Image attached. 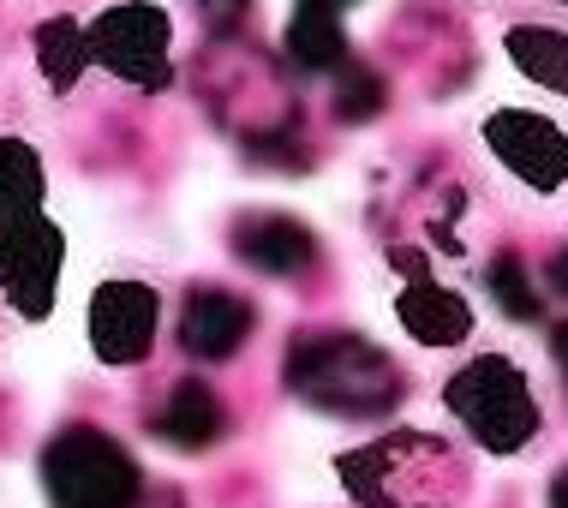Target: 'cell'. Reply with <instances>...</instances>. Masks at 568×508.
Returning a JSON list of instances; mask_svg holds the SVG:
<instances>
[{"label": "cell", "instance_id": "1", "mask_svg": "<svg viewBox=\"0 0 568 508\" xmlns=\"http://www.w3.org/2000/svg\"><path fill=\"white\" fill-rule=\"evenodd\" d=\"M443 402H449V413L485 443L490 455L527 449V443L539 437V425H545L527 377H520L509 359H497V353L460 365V372L449 377V389H443Z\"/></svg>", "mask_w": 568, "mask_h": 508}, {"label": "cell", "instance_id": "2", "mask_svg": "<svg viewBox=\"0 0 568 508\" xmlns=\"http://www.w3.org/2000/svg\"><path fill=\"white\" fill-rule=\"evenodd\" d=\"M174 24L150 0H114L84 24V67H102L132 90H162L174 67Z\"/></svg>", "mask_w": 568, "mask_h": 508}, {"label": "cell", "instance_id": "3", "mask_svg": "<svg viewBox=\"0 0 568 508\" xmlns=\"http://www.w3.org/2000/svg\"><path fill=\"white\" fill-rule=\"evenodd\" d=\"M67 275V234L49 222V210L0 222V305L19 323H42L60 299Z\"/></svg>", "mask_w": 568, "mask_h": 508}, {"label": "cell", "instance_id": "4", "mask_svg": "<svg viewBox=\"0 0 568 508\" xmlns=\"http://www.w3.org/2000/svg\"><path fill=\"white\" fill-rule=\"evenodd\" d=\"M300 383L312 402H324V407H342V413H383L395 402V365L383 359L377 347H365V342H317V347H305L300 359H294V372H287Z\"/></svg>", "mask_w": 568, "mask_h": 508}, {"label": "cell", "instance_id": "5", "mask_svg": "<svg viewBox=\"0 0 568 508\" xmlns=\"http://www.w3.org/2000/svg\"><path fill=\"white\" fill-rule=\"evenodd\" d=\"M84 329H90V353L102 365H138L150 359L162 335V294L150 282H102L90 294V312H84Z\"/></svg>", "mask_w": 568, "mask_h": 508}, {"label": "cell", "instance_id": "6", "mask_svg": "<svg viewBox=\"0 0 568 508\" xmlns=\"http://www.w3.org/2000/svg\"><path fill=\"white\" fill-rule=\"evenodd\" d=\"M485 150L532 192H557L568 180V132L527 108H497L485 120Z\"/></svg>", "mask_w": 568, "mask_h": 508}, {"label": "cell", "instance_id": "7", "mask_svg": "<svg viewBox=\"0 0 568 508\" xmlns=\"http://www.w3.org/2000/svg\"><path fill=\"white\" fill-rule=\"evenodd\" d=\"M395 317H402V329L413 335V342H425V347H455V342H467V335H473L467 299L449 294V287H437V282H413V287H402V299H395Z\"/></svg>", "mask_w": 568, "mask_h": 508}, {"label": "cell", "instance_id": "8", "mask_svg": "<svg viewBox=\"0 0 568 508\" xmlns=\"http://www.w3.org/2000/svg\"><path fill=\"white\" fill-rule=\"evenodd\" d=\"M509 60L520 79L557 90V96H568V30H550V24H515L509 30Z\"/></svg>", "mask_w": 568, "mask_h": 508}, {"label": "cell", "instance_id": "9", "mask_svg": "<svg viewBox=\"0 0 568 508\" xmlns=\"http://www.w3.org/2000/svg\"><path fill=\"white\" fill-rule=\"evenodd\" d=\"M49 197V167H42L37 144L24 138H0V222L12 215H37Z\"/></svg>", "mask_w": 568, "mask_h": 508}, {"label": "cell", "instance_id": "10", "mask_svg": "<svg viewBox=\"0 0 568 508\" xmlns=\"http://www.w3.org/2000/svg\"><path fill=\"white\" fill-rule=\"evenodd\" d=\"M30 49H37V72L54 96H67L84 79V24L79 19H42Z\"/></svg>", "mask_w": 568, "mask_h": 508}, {"label": "cell", "instance_id": "11", "mask_svg": "<svg viewBox=\"0 0 568 508\" xmlns=\"http://www.w3.org/2000/svg\"><path fill=\"white\" fill-rule=\"evenodd\" d=\"M287 42H294V54L305 67H329V60L347 54V37H342V19L329 12V0H305L294 12V30H287Z\"/></svg>", "mask_w": 568, "mask_h": 508}, {"label": "cell", "instance_id": "12", "mask_svg": "<svg viewBox=\"0 0 568 508\" xmlns=\"http://www.w3.org/2000/svg\"><path fill=\"white\" fill-rule=\"evenodd\" d=\"M245 335V305H234V299H222V294H204L186 312V342L197 347V353H227Z\"/></svg>", "mask_w": 568, "mask_h": 508}, {"label": "cell", "instance_id": "13", "mask_svg": "<svg viewBox=\"0 0 568 508\" xmlns=\"http://www.w3.org/2000/svg\"><path fill=\"white\" fill-rule=\"evenodd\" d=\"M245 252H252L264 270H300L305 257H312V234L294 227V222H257Z\"/></svg>", "mask_w": 568, "mask_h": 508}, {"label": "cell", "instance_id": "14", "mask_svg": "<svg viewBox=\"0 0 568 508\" xmlns=\"http://www.w3.org/2000/svg\"><path fill=\"white\" fill-rule=\"evenodd\" d=\"M490 287H497V299H503V312H509V317H532V312H539V294H532V282L520 275L515 257H497V264H490Z\"/></svg>", "mask_w": 568, "mask_h": 508}, {"label": "cell", "instance_id": "15", "mask_svg": "<svg viewBox=\"0 0 568 508\" xmlns=\"http://www.w3.org/2000/svg\"><path fill=\"white\" fill-rule=\"evenodd\" d=\"M168 430H174L180 443H210V430H216V407H210V395L186 383V395H180V413L168 419Z\"/></svg>", "mask_w": 568, "mask_h": 508}, {"label": "cell", "instance_id": "16", "mask_svg": "<svg viewBox=\"0 0 568 508\" xmlns=\"http://www.w3.org/2000/svg\"><path fill=\"white\" fill-rule=\"evenodd\" d=\"M377 102H383V84L372 79V72H342V102H335V114L342 120H372L377 114Z\"/></svg>", "mask_w": 568, "mask_h": 508}, {"label": "cell", "instance_id": "17", "mask_svg": "<svg viewBox=\"0 0 568 508\" xmlns=\"http://www.w3.org/2000/svg\"><path fill=\"white\" fill-rule=\"evenodd\" d=\"M550 287H557V294H568V252L557 257V264H550Z\"/></svg>", "mask_w": 568, "mask_h": 508}, {"label": "cell", "instance_id": "18", "mask_svg": "<svg viewBox=\"0 0 568 508\" xmlns=\"http://www.w3.org/2000/svg\"><path fill=\"white\" fill-rule=\"evenodd\" d=\"M550 347H557V365H562V372H568V323H562L557 335H550Z\"/></svg>", "mask_w": 568, "mask_h": 508}, {"label": "cell", "instance_id": "19", "mask_svg": "<svg viewBox=\"0 0 568 508\" xmlns=\"http://www.w3.org/2000/svg\"><path fill=\"white\" fill-rule=\"evenodd\" d=\"M550 508H568V473L557 479V490H550Z\"/></svg>", "mask_w": 568, "mask_h": 508}, {"label": "cell", "instance_id": "20", "mask_svg": "<svg viewBox=\"0 0 568 508\" xmlns=\"http://www.w3.org/2000/svg\"><path fill=\"white\" fill-rule=\"evenodd\" d=\"M562 7H568V0H562Z\"/></svg>", "mask_w": 568, "mask_h": 508}]
</instances>
